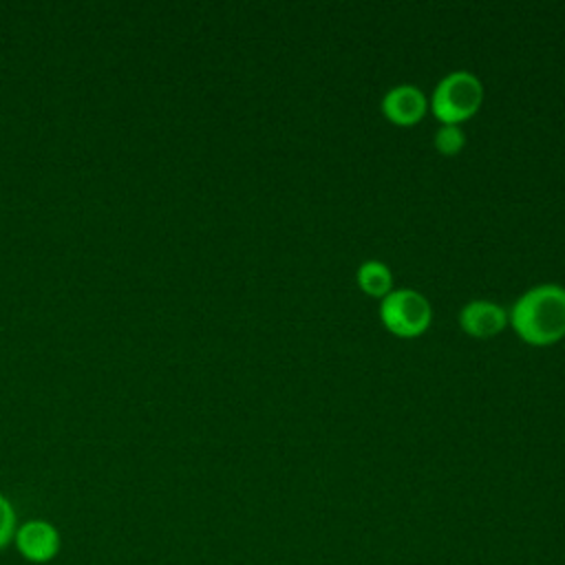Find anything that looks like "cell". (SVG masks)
<instances>
[{"mask_svg": "<svg viewBox=\"0 0 565 565\" xmlns=\"http://www.w3.org/2000/svg\"><path fill=\"white\" fill-rule=\"evenodd\" d=\"M461 329L479 340L499 335L508 324V311L492 300H470L459 311Z\"/></svg>", "mask_w": 565, "mask_h": 565, "instance_id": "5", "label": "cell"}, {"mask_svg": "<svg viewBox=\"0 0 565 565\" xmlns=\"http://www.w3.org/2000/svg\"><path fill=\"white\" fill-rule=\"evenodd\" d=\"M355 280H358V287L373 298H384L386 294L393 291V274L388 265L382 260L360 263L355 271Z\"/></svg>", "mask_w": 565, "mask_h": 565, "instance_id": "6", "label": "cell"}, {"mask_svg": "<svg viewBox=\"0 0 565 565\" xmlns=\"http://www.w3.org/2000/svg\"><path fill=\"white\" fill-rule=\"evenodd\" d=\"M382 324L399 338L422 335L433 320V307L428 298L415 289H393L380 302Z\"/></svg>", "mask_w": 565, "mask_h": 565, "instance_id": "3", "label": "cell"}, {"mask_svg": "<svg viewBox=\"0 0 565 565\" xmlns=\"http://www.w3.org/2000/svg\"><path fill=\"white\" fill-rule=\"evenodd\" d=\"M433 143L441 154L452 157L466 146V135L457 124H441L433 137Z\"/></svg>", "mask_w": 565, "mask_h": 565, "instance_id": "8", "label": "cell"}, {"mask_svg": "<svg viewBox=\"0 0 565 565\" xmlns=\"http://www.w3.org/2000/svg\"><path fill=\"white\" fill-rule=\"evenodd\" d=\"M9 527H11V510L4 503V499H0V543L7 539Z\"/></svg>", "mask_w": 565, "mask_h": 565, "instance_id": "9", "label": "cell"}, {"mask_svg": "<svg viewBox=\"0 0 565 565\" xmlns=\"http://www.w3.org/2000/svg\"><path fill=\"white\" fill-rule=\"evenodd\" d=\"M20 545L31 558H44L55 547V536L46 525L31 523L20 532Z\"/></svg>", "mask_w": 565, "mask_h": 565, "instance_id": "7", "label": "cell"}, {"mask_svg": "<svg viewBox=\"0 0 565 565\" xmlns=\"http://www.w3.org/2000/svg\"><path fill=\"white\" fill-rule=\"evenodd\" d=\"M483 104V84L470 71H452L433 90L430 108L441 124H461Z\"/></svg>", "mask_w": 565, "mask_h": 565, "instance_id": "2", "label": "cell"}, {"mask_svg": "<svg viewBox=\"0 0 565 565\" xmlns=\"http://www.w3.org/2000/svg\"><path fill=\"white\" fill-rule=\"evenodd\" d=\"M380 108L391 124L415 126L426 115L428 99L415 84H397L384 93Z\"/></svg>", "mask_w": 565, "mask_h": 565, "instance_id": "4", "label": "cell"}, {"mask_svg": "<svg viewBox=\"0 0 565 565\" xmlns=\"http://www.w3.org/2000/svg\"><path fill=\"white\" fill-rule=\"evenodd\" d=\"M508 322L516 335L534 347H547L565 338V287L545 282L521 294L510 313Z\"/></svg>", "mask_w": 565, "mask_h": 565, "instance_id": "1", "label": "cell"}]
</instances>
